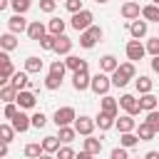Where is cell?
Masks as SVG:
<instances>
[{
  "label": "cell",
  "mask_w": 159,
  "mask_h": 159,
  "mask_svg": "<svg viewBox=\"0 0 159 159\" xmlns=\"http://www.w3.org/2000/svg\"><path fill=\"white\" fill-rule=\"evenodd\" d=\"M117 67H119V62H117V57H114V55H102V57H99V70H102V72L112 75Z\"/></svg>",
  "instance_id": "19"
},
{
  "label": "cell",
  "mask_w": 159,
  "mask_h": 159,
  "mask_svg": "<svg viewBox=\"0 0 159 159\" xmlns=\"http://www.w3.org/2000/svg\"><path fill=\"white\" fill-rule=\"evenodd\" d=\"M109 77H112V87H127V82L132 80V77H129V75H124L119 67H117V70H114Z\"/></svg>",
  "instance_id": "33"
},
{
  "label": "cell",
  "mask_w": 159,
  "mask_h": 159,
  "mask_svg": "<svg viewBox=\"0 0 159 159\" xmlns=\"http://www.w3.org/2000/svg\"><path fill=\"white\" fill-rule=\"evenodd\" d=\"M0 47L5 50V52H10V50H15L17 47V37H15V32H5V35H0Z\"/></svg>",
  "instance_id": "24"
},
{
  "label": "cell",
  "mask_w": 159,
  "mask_h": 159,
  "mask_svg": "<svg viewBox=\"0 0 159 159\" xmlns=\"http://www.w3.org/2000/svg\"><path fill=\"white\" fill-rule=\"evenodd\" d=\"M152 2H154V5H159V0H152Z\"/></svg>",
  "instance_id": "57"
},
{
  "label": "cell",
  "mask_w": 159,
  "mask_h": 159,
  "mask_svg": "<svg viewBox=\"0 0 159 159\" xmlns=\"http://www.w3.org/2000/svg\"><path fill=\"white\" fill-rule=\"evenodd\" d=\"M15 102H17V107H20V109H32V107H35V102H37V97H35L30 89H20Z\"/></svg>",
  "instance_id": "14"
},
{
  "label": "cell",
  "mask_w": 159,
  "mask_h": 159,
  "mask_svg": "<svg viewBox=\"0 0 159 159\" xmlns=\"http://www.w3.org/2000/svg\"><path fill=\"white\" fill-rule=\"evenodd\" d=\"M119 107H122L127 114H132V117H137V114L142 112V107H139V99H137L134 94H122V97H119Z\"/></svg>",
  "instance_id": "9"
},
{
  "label": "cell",
  "mask_w": 159,
  "mask_h": 159,
  "mask_svg": "<svg viewBox=\"0 0 159 159\" xmlns=\"http://www.w3.org/2000/svg\"><path fill=\"white\" fill-rule=\"evenodd\" d=\"M117 129H119V134H124V132H134L137 129V119L132 117V114H122V117H117V124H114Z\"/></svg>",
  "instance_id": "15"
},
{
  "label": "cell",
  "mask_w": 159,
  "mask_h": 159,
  "mask_svg": "<svg viewBox=\"0 0 159 159\" xmlns=\"http://www.w3.org/2000/svg\"><path fill=\"white\" fill-rule=\"evenodd\" d=\"M55 52H57V55H70V52H72V40H70L67 35H57Z\"/></svg>",
  "instance_id": "22"
},
{
  "label": "cell",
  "mask_w": 159,
  "mask_h": 159,
  "mask_svg": "<svg viewBox=\"0 0 159 159\" xmlns=\"http://www.w3.org/2000/svg\"><path fill=\"white\" fill-rule=\"evenodd\" d=\"M157 134H159V109H152V112H147V119H144Z\"/></svg>",
  "instance_id": "42"
},
{
  "label": "cell",
  "mask_w": 159,
  "mask_h": 159,
  "mask_svg": "<svg viewBox=\"0 0 159 159\" xmlns=\"http://www.w3.org/2000/svg\"><path fill=\"white\" fill-rule=\"evenodd\" d=\"M109 159H129V154H127V147H117V149H112V154H109Z\"/></svg>",
  "instance_id": "49"
},
{
  "label": "cell",
  "mask_w": 159,
  "mask_h": 159,
  "mask_svg": "<svg viewBox=\"0 0 159 159\" xmlns=\"http://www.w3.org/2000/svg\"><path fill=\"white\" fill-rule=\"evenodd\" d=\"M99 109H102V112H107V114H114V117H117V112H119V99H114V97L104 94V97L99 99Z\"/></svg>",
  "instance_id": "17"
},
{
  "label": "cell",
  "mask_w": 159,
  "mask_h": 159,
  "mask_svg": "<svg viewBox=\"0 0 159 159\" xmlns=\"http://www.w3.org/2000/svg\"><path fill=\"white\" fill-rule=\"evenodd\" d=\"M94 2H99V5H104V2H109V0H94Z\"/></svg>",
  "instance_id": "56"
},
{
  "label": "cell",
  "mask_w": 159,
  "mask_h": 159,
  "mask_svg": "<svg viewBox=\"0 0 159 159\" xmlns=\"http://www.w3.org/2000/svg\"><path fill=\"white\" fill-rule=\"evenodd\" d=\"M89 84H92L89 70H77V72H72V87H75L77 92H84V89H89Z\"/></svg>",
  "instance_id": "7"
},
{
  "label": "cell",
  "mask_w": 159,
  "mask_h": 159,
  "mask_svg": "<svg viewBox=\"0 0 159 159\" xmlns=\"http://www.w3.org/2000/svg\"><path fill=\"white\" fill-rule=\"evenodd\" d=\"M10 84L12 87H17V89H27L30 87V72H15L12 77H10Z\"/></svg>",
  "instance_id": "20"
},
{
  "label": "cell",
  "mask_w": 159,
  "mask_h": 159,
  "mask_svg": "<svg viewBox=\"0 0 159 159\" xmlns=\"http://www.w3.org/2000/svg\"><path fill=\"white\" fill-rule=\"evenodd\" d=\"M27 27H30V22L25 20V15H20V12H15L12 17H7V30L10 32H27Z\"/></svg>",
  "instance_id": "10"
},
{
  "label": "cell",
  "mask_w": 159,
  "mask_h": 159,
  "mask_svg": "<svg viewBox=\"0 0 159 159\" xmlns=\"http://www.w3.org/2000/svg\"><path fill=\"white\" fill-rule=\"evenodd\" d=\"M127 27H129V35H132L134 40H142V37H147V27H149V22H147L144 17H142V20L137 17V20H132Z\"/></svg>",
  "instance_id": "11"
},
{
  "label": "cell",
  "mask_w": 159,
  "mask_h": 159,
  "mask_svg": "<svg viewBox=\"0 0 159 159\" xmlns=\"http://www.w3.org/2000/svg\"><path fill=\"white\" fill-rule=\"evenodd\" d=\"M57 159H77V152L70 147V144H62L60 149H57V154H55Z\"/></svg>",
  "instance_id": "41"
},
{
  "label": "cell",
  "mask_w": 159,
  "mask_h": 159,
  "mask_svg": "<svg viewBox=\"0 0 159 159\" xmlns=\"http://www.w3.org/2000/svg\"><path fill=\"white\" fill-rule=\"evenodd\" d=\"M12 137H15V127H12V124H0V142L10 144Z\"/></svg>",
  "instance_id": "37"
},
{
  "label": "cell",
  "mask_w": 159,
  "mask_h": 159,
  "mask_svg": "<svg viewBox=\"0 0 159 159\" xmlns=\"http://www.w3.org/2000/svg\"><path fill=\"white\" fill-rule=\"evenodd\" d=\"M10 124L15 127V132H27V129L32 127V117H27V114L20 109V112H17V114L10 119Z\"/></svg>",
  "instance_id": "13"
},
{
  "label": "cell",
  "mask_w": 159,
  "mask_h": 159,
  "mask_svg": "<svg viewBox=\"0 0 159 159\" xmlns=\"http://www.w3.org/2000/svg\"><path fill=\"white\" fill-rule=\"evenodd\" d=\"M67 70H72V72H77V70H87V60H82V57H77V55H67Z\"/></svg>",
  "instance_id": "28"
},
{
  "label": "cell",
  "mask_w": 159,
  "mask_h": 159,
  "mask_svg": "<svg viewBox=\"0 0 159 159\" xmlns=\"http://www.w3.org/2000/svg\"><path fill=\"white\" fill-rule=\"evenodd\" d=\"M124 2H127V0H124Z\"/></svg>",
  "instance_id": "59"
},
{
  "label": "cell",
  "mask_w": 159,
  "mask_h": 159,
  "mask_svg": "<svg viewBox=\"0 0 159 159\" xmlns=\"http://www.w3.org/2000/svg\"><path fill=\"white\" fill-rule=\"evenodd\" d=\"M17 112H20L17 102H7V104H5V109H2V117H5V119H12Z\"/></svg>",
  "instance_id": "44"
},
{
  "label": "cell",
  "mask_w": 159,
  "mask_h": 159,
  "mask_svg": "<svg viewBox=\"0 0 159 159\" xmlns=\"http://www.w3.org/2000/svg\"><path fill=\"white\" fill-rule=\"evenodd\" d=\"M10 7L15 10V12H20V15H25L30 7H32V0H10Z\"/></svg>",
  "instance_id": "38"
},
{
  "label": "cell",
  "mask_w": 159,
  "mask_h": 159,
  "mask_svg": "<svg viewBox=\"0 0 159 159\" xmlns=\"http://www.w3.org/2000/svg\"><path fill=\"white\" fill-rule=\"evenodd\" d=\"M40 159H57V157H55V154H47V152H45V154H42Z\"/></svg>",
  "instance_id": "55"
},
{
  "label": "cell",
  "mask_w": 159,
  "mask_h": 159,
  "mask_svg": "<svg viewBox=\"0 0 159 159\" xmlns=\"http://www.w3.org/2000/svg\"><path fill=\"white\" fill-rule=\"evenodd\" d=\"M15 75V67H12V62H10V55L2 50L0 52V82L2 84H10V77Z\"/></svg>",
  "instance_id": "5"
},
{
  "label": "cell",
  "mask_w": 159,
  "mask_h": 159,
  "mask_svg": "<svg viewBox=\"0 0 159 159\" xmlns=\"http://www.w3.org/2000/svg\"><path fill=\"white\" fill-rule=\"evenodd\" d=\"M144 159H159V152H154V149H152V152H147V154H144Z\"/></svg>",
  "instance_id": "53"
},
{
  "label": "cell",
  "mask_w": 159,
  "mask_h": 159,
  "mask_svg": "<svg viewBox=\"0 0 159 159\" xmlns=\"http://www.w3.org/2000/svg\"><path fill=\"white\" fill-rule=\"evenodd\" d=\"M84 152H89V154L97 157V154L102 152V139H97V137H92V134L84 137Z\"/></svg>",
  "instance_id": "26"
},
{
  "label": "cell",
  "mask_w": 159,
  "mask_h": 159,
  "mask_svg": "<svg viewBox=\"0 0 159 159\" xmlns=\"http://www.w3.org/2000/svg\"><path fill=\"white\" fill-rule=\"evenodd\" d=\"M65 7H67L72 15L80 12V10H84V7H82V0H65Z\"/></svg>",
  "instance_id": "48"
},
{
  "label": "cell",
  "mask_w": 159,
  "mask_h": 159,
  "mask_svg": "<svg viewBox=\"0 0 159 159\" xmlns=\"http://www.w3.org/2000/svg\"><path fill=\"white\" fill-rule=\"evenodd\" d=\"M60 137H55V134H50V137H45L42 139V149L47 152V154H57V149H60Z\"/></svg>",
  "instance_id": "25"
},
{
  "label": "cell",
  "mask_w": 159,
  "mask_h": 159,
  "mask_svg": "<svg viewBox=\"0 0 159 159\" xmlns=\"http://www.w3.org/2000/svg\"><path fill=\"white\" fill-rule=\"evenodd\" d=\"M94 127H97V122H94L92 117H87V114H80V117L75 119V129H77V134H82V137H89V134L94 132Z\"/></svg>",
  "instance_id": "8"
},
{
  "label": "cell",
  "mask_w": 159,
  "mask_h": 159,
  "mask_svg": "<svg viewBox=\"0 0 159 159\" xmlns=\"http://www.w3.org/2000/svg\"><path fill=\"white\" fill-rule=\"evenodd\" d=\"M109 87H112V77H109L107 72H102V70H99V72L92 77V84H89V89H92L94 94H102V97H104V94L109 92Z\"/></svg>",
  "instance_id": "3"
},
{
  "label": "cell",
  "mask_w": 159,
  "mask_h": 159,
  "mask_svg": "<svg viewBox=\"0 0 159 159\" xmlns=\"http://www.w3.org/2000/svg\"><path fill=\"white\" fill-rule=\"evenodd\" d=\"M75 119H77L75 107H60V109L52 114V122H55L57 127H67V124H72Z\"/></svg>",
  "instance_id": "4"
},
{
  "label": "cell",
  "mask_w": 159,
  "mask_h": 159,
  "mask_svg": "<svg viewBox=\"0 0 159 159\" xmlns=\"http://www.w3.org/2000/svg\"><path fill=\"white\" fill-rule=\"evenodd\" d=\"M152 70L159 75V55H157V57H152Z\"/></svg>",
  "instance_id": "51"
},
{
  "label": "cell",
  "mask_w": 159,
  "mask_h": 159,
  "mask_svg": "<svg viewBox=\"0 0 159 159\" xmlns=\"http://www.w3.org/2000/svg\"><path fill=\"white\" fill-rule=\"evenodd\" d=\"M65 27H67V22L60 20V17H52V20L47 22V30H50L52 35H65Z\"/></svg>",
  "instance_id": "35"
},
{
  "label": "cell",
  "mask_w": 159,
  "mask_h": 159,
  "mask_svg": "<svg viewBox=\"0 0 159 159\" xmlns=\"http://www.w3.org/2000/svg\"><path fill=\"white\" fill-rule=\"evenodd\" d=\"M139 107H142V112H152V109L159 107V97H154L152 92H147V94L139 97Z\"/></svg>",
  "instance_id": "21"
},
{
  "label": "cell",
  "mask_w": 159,
  "mask_h": 159,
  "mask_svg": "<svg viewBox=\"0 0 159 159\" xmlns=\"http://www.w3.org/2000/svg\"><path fill=\"white\" fill-rule=\"evenodd\" d=\"M77 159H94V154H89V152H84V149H82V152L77 154Z\"/></svg>",
  "instance_id": "52"
},
{
  "label": "cell",
  "mask_w": 159,
  "mask_h": 159,
  "mask_svg": "<svg viewBox=\"0 0 159 159\" xmlns=\"http://www.w3.org/2000/svg\"><path fill=\"white\" fill-rule=\"evenodd\" d=\"M137 134H139V139H142V142H149V139H154V134H157V132H154L147 122H142V124H137Z\"/></svg>",
  "instance_id": "36"
},
{
  "label": "cell",
  "mask_w": 159,
  "mask_h": 159,
  "mask_svg": "<svg viewBox=\"0 0 159 159\" xmlns=\"http://www.w3.org/2000/svg\"><path fill=\"white\" fill-rule=\"evenodd\" d=\"M57 7V0H40V10L42 12H55Z\"/></svg>",
  "instance_id": "50"
},
{
  "label": "cell",
  "mask_w": 159,
  "mask_h": 159,
  "mask_svg": "<svg viewBox=\"0 0 159 159\" xmlns=\"http://www.w3.org/2000/svg\"><path fill=\"white\" fill-rule=\"evenodd\" d=\"M144 55H147V45H142L139 40H134V37H132V40L127 42V60H132V62H139Z\"/></svg>",
  "instance_id": "6"
},
{
  "label": "cell",
  "mask_w": 159,
  "mask_h": 159,
  "mask_svg": "<svg viewBox=\"0 0 159 159\" xmlns=\"http://www.w3.org/2000/svg\"><path fill=\"white\" fill-rule=\"evenodd\" d=\"M45 87H47V89H60V87H62V77L47 72V77H45Z\"/></svg>",
  "instance_id": "40"
},
{
  "label": "cell",
  "mask_w": 159,
  "mask_h": 159,
  "mask_svg": "<svg viewBox=\"0 0 159 159\" xmlns=\"http://www.w3.org/2000/svg\"><path fill=\"white\" fill-rule=\"evenodd\" d=\"M42 154H45L42 142H30V144L25 147V157H27V159H40Z\"/></svg>",
  "instance_id": "27"
},
{
  "label": "cell",
  "mask_w": 159,
  "mask_h": 159,
  "mask_svg": "<svg viewBox=\"0 0 159 159\" xmlns=\"http://www.w3.org/2000/svg\"><path fill=\"white\" fill-rule=\"evenodd\" d=\"M142 17H144L147 22H157V25H159V5H154V2H152V5H144V7H142Z\"/></svg>",
  "instance_id": "23"
},
{
  "label": "cell",
  "mask_w": 159,
  "mask_h": 159,
  "mask_svg": "<svg viewBox=\"0 0 159 159\" xmlns=\"http://www.w3.org/2000/svg\"><path fill=\"white\" fill-rule=\"evenodd\" d=\"M147 52H149L152 57H157V55H159V35L147 40Z\"/></svg>",
  "instance_id": "45"
},
{
  "label": "cell",
  "mask_w": 159,
  "mask_h": 159,
  "mask_svg": "<svg viewBox=\"0 0 159 159\" xmlns=\"http://www.w3.org/2000/svg\"><path fill=\"white\" fill-rule=\"evenodd\" d=\"M142 15V7H139V2H134V0H127V2H122V17L124 20H137Z\"/></svg>",
  "instance_id": "12"
},
{
  "label": "cell",
  "mask_w": 159,
  "mask_h": 159,
  "mask_svg": "<svg viewBox=\"0 0 159 159\" xmlns=\"http://www.w3.org/2000/svg\"><path fill=\"white\" fill-rule=\"evenodd\" d=\"M50 72H52V75L65 77V72H67V62H65V60H55V62L50 65Z\"/></svg>",
  "instance_id": "43"
},
{
  "label": "cell",
  "mask_w": 159,
  "mask_h": 159,
  "mask_svg": "<svg viewBox=\"0 0 159 159\" xmlns=\"http://www.w3.org/2000/svg\"><path fill=\"white\" fill-rule=\"evenodd\" d=\"M55 45H57V35H52V32H47V35L40 40V47H42V50H50V52H55Z\"/></svg>",
  "instance_id": "39"
},
{
  "label": "cell",
  "mask_w": 159,
  "mask_h": 159,
  "mask_svg": "<svg viewBox=\"0 0 159 159\" xmlns=\"http://www.w3.org/2000/svg\"><path fill=\"white\" fill-rule=\"evenodd\" d=\"M17 87H12V84H2V89H0V99L7 104V102H15L17 99Z\"/></svg>",
  "instance_id": "30"
},
{
  "label": "cell",
  "mask_w": 159,
  "mask_h": 159,
  "mask_svg": "<svg viewBox=\"0 0 159 159\" xmlns=\"http://www.w3.org/2000/svg\"><path fill=\"white\" fill-rule=\"evenodd\" d=\"M92 20H94V15H92V10H80V12H75V15H72V20H70V25H72V27H75L77 32H84L87 27H92V25H94Z\"/></svg>",
  "instance_id": "2"
},
{
  "label": "cell",
  "mask_w": 159,
  "mask_h": 159,
  "mask_svg": "<svg viewBox=\"0 0 159 159\" xmlns=\"http://www.w3.org/2000/svg\"><path fill=\"white\" fill-rule=\"evenodd\" d=\"M25 72H30V75L42 72V60H40V57H35V55H30V57L25 60Z\"/></svg>",
  "instance_id": "29"
},
{
  "label": "cell",
  "mask_w": 159,
  "mask_h": 159,
  "mask_svg": "<svg viewBox=\"0 0 159 159\" xmlns=\"http://www.w3.org/2000/svg\"><path fill=\"white\" fill-rule=\"evenodd\" d=\"M47 32H50V30H47L40 20H32V22H30V27H27V37H30V40H37V42H40Z\"/></svg>",
  "instance_id": "16"
},
{
  "label": "cell",
  "mask_w": 159,
  "mask_h": 159,
  "mask_svg": "<svg viewBox=\"0 0 159 159\" xmlns=\"http://www.w3.org/2000/svg\"><path fill=\"white\" fill-rule=\"evenodd\" d=\"M7 152H10V149H7V144L2 142V147H0V157H7Z\"/></svg>",
  "instance_id": "54"
},
{
  "label": "cell",
  "mask_w": 159,
  "mask_h": 159,
  "mask_svg": "<svg viewBox=\"0 0 159 159\" xmlns=\"http://www.w3.org/2000/svg\"><path fill=\"white\" fill-rule=\"evenodd\" d=\"M119 70H122L124 75H129L132 80L137 77V67H134V62H132V60H129V62H122V65H119Z\"/></svg>",
  "instance_id": "46"
},
{
  "label": "cell",
  "mask_w": 159,
  "mask_h": 159,
  "mask_svg": "<svg viewBox=\"0 0 159 159\" xmlns=\"http://www.w3.org/2000/svg\"><path fill=\"white\" fill-rule=\"evenodd\" d=\"M57 129H60V132H57V137H60V142H62V144H70V142L77 137V129H75V127H70V124H67V127H57Z\"/></svg>",
  "instance_id": "31"
},
{
  "label": "cell",
  "mask_w": 159,
  "mask_h": 159,
  "mask_svg": "<svg viewBox=\"0 0 159 159\" xmlns=\"http://www.w3.org/2000/svg\"><path fill=\"white\" fill-rule=\"evenodd\" d=\"M142 139H139V134L137 132H124L122 137H119V144L122 147H127V149H132V147H137Z\"/></svg>",
  "instance_id": "32"
},
{
  "label": "cell",
  "mask_w": 159,
  "mask_h": 159,
  "mask_svg": "<svg viewBox=\"0 0 159 159\" xmlns=\"http://www.w3.org/2000/svg\"><path fill=\"white\" fill-rule=\"evenodd\" d=\"M102 35H104V30H102L99 25H92V27H87L84 32H80V47H84V50H92V47L97 45V40H102Z\"/></svg>",
  "instance_id": "1"
},
{
  "label": "cell",
  "mask_w": 159,
  "mask_h": 159,
  "mask_svg": "<svg viewBox=\"0 0 159 159\" xmlns=\"http://www.w3.org/2000/svg\"><path fill=\"white\" fill-rule=\"evenodd\" d=\"M94 122H97V127H99L102 132H107V129H112V127L117 124V117H114V114H107V112L99 109V114L94 117Z\"/></svg>",
  "instance_id": "18"
},
{
  "label": "cell",
  "mask_w": 159,
  "mask_h": 159,
  "mask_svg": "<svg viewBox=\"0 0 159 159\" xmlns=\"http://www.w3.org/2000/svg\"><path fill=\"white\" fill-rule=\"evenodd\" d=\"M137 159H139V157H137ZM142 159H144V157H142Z\"/></svg>",
  "instance_id": "58"
},
{
  "label": "cell",
  "mask_w": 159,
  "mask_h": 159,
  "mask_svg": "<svg viewBox=\"0 0 159 159\" xmlns=\"http://www.w3.org/2000/svg\"><path fill=\"white\" fill-rule=\"evenodd\" d=\"M134 84H137V92H139V94H147V92H152V80H149L147 75H139V77H134Z\"/></svg>",
  "instance_id": "34"
},
{
  "label": "cell",
  "mask_w": 159,
  "mask_h": 159,
  "mask_svg": "<svg viewBox=\"0 0 159 159\" xmlns=\"http://www.w3.org/2000/svg\"><path fill=\"white\" fill-rule=\"evenodd\" d=\"M45 124H47V117H45L42 112H35V114H32V127H35V129H42Z\"/></svg>",
  "instance_id": "47"
}]
</instances>
